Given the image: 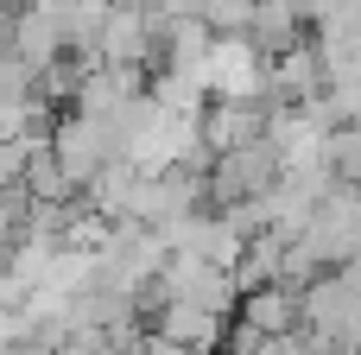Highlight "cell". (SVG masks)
I'll return each instance as SVG.
<instances>
[{"label":"cell","instance_id":"1","mask_svg":"<svg viewBox=\"0 0 361 355\" xmlns=\"http://www.w3.org/2000/svg\"><path fill=\"white\" fill-rule=\"evenodd\" d=\"M286 178V152L273 146V133L235 146V152H216L209 159V210H235V203H254L267 197L273 184Z\"/></svg>","mask_w":361,"mask_h":355},{"label":"cell","instance_id":"2","mask_svg":"<svg viewBox=\"0 0 361 355\" xmlns=\"http://www.w3.org/2000/svg\"><path fill=\"white\" fill-rule=\"evenodd\" d=\"M203 83L216 102H273V57L254 44V32H222L203 64Z\"/></svg>","mask_w":361,"mask_h":355},{"label":"cell","instance_id":"3","mask_svg":"<svg viewBox=\"0 0 361 355\" xmlns=\"http://www.w3.org/2000/svg\"><path fill=\"white\" fill-rule=\"evenodd\" d=\"M146 324H152L159 337L184 343L190 355H222L235 318H222V311H209V305H190V299H159V305H146Z\"/></svg>","mask_w":361,"mask_h":355},{"label":"cell","instance_id":"4","mask_svg":"<svg viewBox=\"0 0 361 355\" xmlns=\"http://www.w3.org/2000/svg\"><path fill=\"white\" fill-rule=\"evenodd\" d=\"M273 127V102H209L203 114V146L209 152H235L247 140H260Z\"/></svg>","mask_w":361,"mask_h":355},{"label":"cell","instance_id":"5","mask_svg":"<svg viewBox=\"0 0 361 355\" xmlns=\"http://www.w3.org/2000/svg\"><path fill=\"white\" fill-rule=\"evenodd\" d=\"M235 318L260 337H292V330H305V286H254Z\"/></svg>","mask_w":361,"mask_h":355},{"label":"cell","instance_id":"6","mask_svg":"<svg viewBox=\"0 0 361 355\" xmlns=\"http://www.w3.org/2000/svg\"><path fill=\"white\" fill-rule=\"evenodd\" d=\"M140 6H152V13H159V6H165V0H140Z\"/></svg>","mask_w":361,"mask_h":355}]
</instances>
